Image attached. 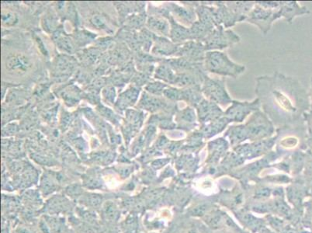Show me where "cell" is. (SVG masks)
<instances>
[{
  "instance_id": "29",
  "label": "cell",
  "mask_w": 312,
  "mask_h": 233,
  "mask_svg": "<svg viewBox=\"0 0 312 233\" xmlns=\"http://www.w3.org/2000/svg\"><path fill=\"white\" fill-rule=\"evenodd\" d=\"M304 120H305L306 127H307V134L309 136V142L312 145V109L310 108L309 112L304 115Z\"/></svg>"
},
{
  "instance_id": "13",
  "label": "cell",
  "mask_w": 312,
  "mask_h": 233,
  "mask_svg": "<svg viewBox=\"0 0 312 233\" xmlns=\"http://www.w3.org/2000/svg\"><path fill=\"white\" fill-rule=\"evenodd\" d=\"M172 12L177 17L178 21L181 22L184 25L190 27L193 23L196 22V13L195 8L190 6H180L176 4H170Z\"/></svg>"
},
{
  "instance_id": "32",
  "label": "cell",
  "mask_w": 312,
  "mask_h": 233,
  "mask_svg": "<svg viewBox=\"0 0 312 233\" xmlns=\"http://www.w3.org/2000/svg\"><path fill=\"white\" fill-rule=\"evenodd\" d=\"M207 208H208V205L207 204L198 205L191 211V215H193V216H202L207 212Z\"/></svg>"
},
{
  "instance_id": "9",
  "label": "cell",
  "mask_w": 312,
  "mask_h": 233,
  "mask_svg": "<svg viewBox=\"0 0 312 233\" xmlns=\"http://www.w3.org/2000/svg\"><path fill=\"white\" fill-rule=\"evenodd\" d=\"M198 120L201 125L224 116V112L215 103L203 99L196 107Z\"/></svg>"
},
{
  "instance_id": "3",
  "label": "cell",
  "mask_w": 312,
  "mask_h": 233,
  "mask_svg": "<svg viewBox=\"0 0 312 233\" xmlns=\"http://www.w3.org/2000/svg\"><path fill=\"white\" fill-rule=\"evenodd\" d=\"M240 42L239 35L233 31L225 30L223 26L215 27L203 42L207 52L220 51L231 48Z\"/></svg>"
},
{
  "instance_id": "34",
  "label": "cell",
  "mask_w": 312,
  "mask_h": 233,
  "mask_svg": "<svg viewBox=\"0 0 312 233\" xmlns=\"http://www.w3.org/2000/svg\"><path fill=\"white\" fill-rule=\"evenodd\" d=\"M2 22L7 25H12L16 21V16L13 13H2Z\"/></svg>"
},
{
  "instance_id": "20",
  "label": "cell",
  "mask_w": 312,
  "mask_h": 233,
  "mask_svg": "<svg viewBox=\"0 0 312 233\" xmlns=\"http://www.w3.org/2000/svg\"><path fill=\"white\" fill-rule=\"evenodd\" d=\"M225 136H229L233 145L241 143L249 139L248 133L245 124L243 125L231 126L225 133Z\"/></svg>"
},
{
  "instance_id": "25",
  "label": "cell",
  "mask_w": 312,
  "mask_h": 233,
  "mask_svg": "<svg viewBox=\"0 0 312 233\" xmlns=\"http://www.w3.org/2000/svg\"><path fill=\"white\" fill-rule=\"evenodd\" d=\"M175 75L176 73L173 72V70L169 65H163L159 66L156 70L155 77H157L158 79H163L166 83L173 84Z\"/></svg>"
},
{
  "instance_id": "17",
  "label": "cell",
  "mask_w": 312,
  "mask_h": 233,
  "mask_svg": "<svg viewBox=\"0 0 312 233\" xmlns=\"http://www.w3.org/2000/svg\"><path fill=\"white\" fill-rule=\"evenodd\" d=\"M227 6L239 18V22L247 20L255 3L252 2H227Z\"/></svg>"
},
{
  "instance_id": "30",
  "label": "cell",
  "mask_w": 312,
  "mask_h": 233,
  "mask_svg": "<svg viewBox=\"0 0 312 233\" xmlns=\"http://www.w3.org/2000/svg\"><path fill=\"white\" fill-rule=\"evenodd\" d=\"M166 87V85L163 84V83H151V84L148 86V91L154 93V94H158V95H159L161 93H163Z\"/></svg>"
},
{
  "instance_id": "39",
  "label": "cell",
  "mask_w": 312,
  "mask_h": 233,
  "mask_svg": "<svg viewBox=\"0 0 312 233\" xmlns=\"http://www.w3.org/2000/svg\"><path fill=\"white\" fill-rule=\"evenodd\" d=\"M309 96H310L311 108L312 109V76L311 78V93Z\"/></svg>"
},
{
  "instance_id": "15",
  "label": "cell",
  "mask_w": 312,
  "mask_h": 233,
  "mask_svg": "<svg viewBox=\"0 0 312 233\" xmlns=\"http://www.w3.org/2000/svg\"><path fill=\"white\" fill-rule=\"evenodd\" d=\"M229 123L230 122L225 116H221L220 118L216 119L213 121L209 122L207 124L201 125L199 131L202 133L204 138H210L224 131Z\"/></svg>"
},
{
  "instance_id": "16",
  "label": "cell",
  "mask_w": 312,
  "mask_h": 233,
  "mask_svg": "<svg viewBox=\"0 0 312 233\" xmlns=\"http://www.w3.org/2000/svg\"><path fill=\"white\" fill-rule=\"evenodd\" d=\"M214 28L215 27L214 26L209 25L197 20L189 27L191 41L203 42Z\"/></svg>"
},
{
  "instance_id": "1",
  "label": "cell",
  "mask_w": 312,
  "mask_h": 233,
  "mask_svg": "<svg viewBox=\"0 0 312 233\" xmlns=\"http://www.w3.org/2000/svg\"><path fill=\"white\" fill-rule=\"evenodd\" d=\"M261 106L276 124H301L311 108L310 96L297 79L279 73L257 79Z\"/></svg>"
},
{
  "instance_id": "35",
  "label": "cell",
  "mask_w": 312,
  "mask_h": 233,
  "mask_svg": "<svg viewBox=\"0 0 312 233\" xmlns=\"http://www.w3.org/2000/svg\"><path fill=\"white\" fill-rule=\"evenodd\" d=\"M207 224L211 226V228H215L219 226L220 223L221 222V216L219 215H214V216H211L207 219Z\"/></svg>"
},
{
  "instance_id": "11",
  "label": "cell",
  "mask_w": 312,
  "mask_h": 233,
  "mask_svg": "<svg viewBox=\"0 0 312 233\" xmlns=\"http://www.w3.org/2000/svg\"><path fill=\"white\" fill-rule=\"evenodd\" d=\"M203 100L201 86H189L178 90L177 101H185L189 104V107L196 108Z\"/></svg>"
},
{
  "instance_id": "40",
  "label": "cell",
  "mask_w": 312,
  "mask_h": 233,
  "mask_svg": "<svg viewBox=\"0 0 312 233\" xmlns=\"http://www.w3.org/2000/svg\"><path fill=\"white\" fill-rule=\"evenodd\" d=\"M188 233H197V232H196V229L192 228L188 231Z\"/></svg>"
},
{
  "instance_id": "23",
  "label": "cell",
  "mask_w": 312,
  "mask_h": 233,
  "mask_svg": "<svg viewBox=\"0 0 312 233\" xmlns=\"http://www.w3.org/2000/svg\"><path fill=\"white\" fill-rule=\"evenodd\" d=\"M102 214L107 220L111 221V222L118 220L120 216V212L118 207L115 203L111 202V201H108L104 205L102 208Z\"/></svg>"
},
{
  "instance_id": "10",
  "label": "cell",
  "mask_w": 312,
  "mask_h": 233,
  "mask_svg": "<svg viewBox=\"0 0 312 233\" xmlns=\"http://www.w3.org/2000/svg\"><path fill=\"white\" fill-rule=\"evenodd\" d=\"M279 13H280V17H284L288 23H291L296 16L309 14L310 13V11L306 6H302L295 1H291V2H280Z\"/></svg>"
},
{
  "instance_id": "24",
  "label": "cell",
  "mask_w": 312,
  "mask_h": 233,
  "mask_svg": "<svg viewBox=\"0 0 312 233\" xmlns=\"http://www.w3.org/2000/svg\"><path fill=\"white\" fill-rule=\"evenodd\" d=\"M141 104H143V108H146L147 110L155 112L160 108H163L166 106V104L164 101L156 97H148L145 95L143 97Z\"/></svg>"
},
{
  "instance_id": "18",
  "label": "cell",
  "mask_w": 312,
  "mask_h": 233,
  "mask_svg": "<svg viewBox=\"0 0 312 233\" xmlns=\"http://www.w3.org/2000/svg\"><path fill=\"white\" fill-rule=\"evenodd\" d=\"M181 45L173 43L166 38H157V43L154 48L153 52L155 54L160 56H177Z\"/></svg>"
},
{
  "instance_id": "2",
  "label": "cell",
  "mask_w": 312,
  "mask_h": 233,
  "mask_svg": "<svg viewBox=\"0 0 312 233\" xmlns=\"http://www.w3.org/2000/svg\"><path fill=\"white\" fill-rule=\"evenodd\" d=\"M203 66L206 72L217 74L222 76L236 78L246 70L244 65L232 61L225 52L211 51L206 52Z\"/></svg>"
},
{
  "instance_id": "28",
  "label": "cell",
  "mask_w": 312,
  "mask_h": 233,
  "mask_svg": "<svg viewBox=\"0 0 312 233\" xmlns=\"http://www.w3.org/2000/svg\"><path fill=\"white\" fill-rule=\"evenodd\" d=\"M66 194L68 197L74 199H79L83 194L82 188L78 185H71L67 187L65 190Z\"/></svg>"
},
{
  "instance_id": "19",
  "label": "cell",
  "mask_w": 312,
  "mask_h": 233,
  "mask_svg": "<svg viewBox=\"0 0 312 233\" xmlns=\"http://www.w3.org/2000/svg\"><path fill=\"white\" fill-rule=\"evenodd\" d=\"M31 61L25 56L15 55L6 60V68L16 72H25L31 68Z\"/></svg>"
},
{
  "instance_id": "5",
  "label": "cell",
  "mask_w": 312,
  "mask_h": 233,
  "mask_svg": "<svg viewBox=\"0 0 312 233\" xmlns=\"http://www.w3.org/2000/svg\"><path fill=\"white\" fill-rule=\"evenodd\" d=\"M201 91L208 101L216 104L226 106L232 103V100L227 91L225 79L224 78H210L206 75L201 86Z\"/></svg>"
},
{
  "instance_id": "26",
  "label": "cell",
  "mask_w": 312,
  "mask_h": 233,
  "mask_svg": "<svg viewBox=\"0 0 312 233\" xmlns=\"http://www.w3.org/2000/svg\"><path fill=\"white\" fill-rule=\"evenodd\" d=\"M80 201L88 208H100L103 203V197L99 194H86L80 197Z\"/></svg>"
},
{
  "instance_id": "7",
  "label": "cell",
  "mask_w": 312,
  "mask_h": 233,
  "mask_svg": "<svg viewBox=\"0 0 312 233\" xmlns=\"http://www.w3.org/2000/svg\"><path fill=\"white\" fill-rule=\"evenodd\" d=\"M261 103L259 98L252 102H240L232 101V105L224 112V116L229 122L241 123L250 114L260 111Z\"/></svg>"
},
{
  "instance_id": "12",
  "label": "cell",
  "mask_w": 312,
  "mask_h": 233,
  "mask_svg": "<svg viewBox=\"0 0 312 233\" xmlns=\"http://www.w3.org/2000/svg\"><path fill=\"white\" fill-rule=\"evenodd\" d=\"M169 20L170 23V36L173 43L181 45L185 43V42L191 41L189 28H187L179 23L173 16H170Z\"/></svg>"
},
{
  "instance_id": "8",
  "label": "cell",
  "mask_w": 312,
  "mask_h": 233,
  "mask_svg": "<svg viewBox=\"0 0 312 233\" xmlns=\"http://www.w3.org/2000/svg\"><path fill=\"white\" fill-rule=\"evenodd\" d=\"M205 48L203 42L188 41L181 45L177 56L184 58L192 62L203 63L205 59Z\"/></svg>"
},
{
  "instance_id": "31",
  "label": "cell",
  "mask_w": 312,
  "mask_h": 233,
  "mask_svg": "<svg viewBox=\"0 0 312 233\" xmlns=\"http://www.w3.org/2000/svg\"><path fill=\"white\" fill-rule=\"evenodd\" d=\"M275 208H276V209L279 211L280 213L286 215V216H288V215H291V210H290L288 206L286 205L285 203L283 202V201H276V202H275Z\"/></svg>"
},
{
  "instance_id": "27",
  "label": "cell",
  "mask_w": 312,
  "mask_h": 233,
  "mask_svg": "<svg viewBox=\"0 0 312 233\" xmlns=\"http://www.w3.org/2000/svg\"><path fill=\"white\" fill-rule=\"evenodd\" d=\"M46 223L55 233H62L64 231V223L62 219L55 217H46Z\"/></svg>"
},
{
  "instance_id": "22",
  "label": "cell",
  "mask_w": 312,
  "mask_h": 233,
  "mask_svg": "<svg viewBox=\"0 0 312 233\" xmlns=\"http://www.w3.org/2000/svg\"><path fill=\"white\" fill-rule=\"evenodd\" d=\"M148 27L155 32L159 33L165 36H170V23L165 19L154 16L148 20Z\"/></svg>"
},
{
  "instance_id": "6",
  "label": "cell",
  "mask_w": 312,
  "mask_h": 233,
  "mask_svg": "<svg viewBox=\"0 0 312 233\" xmlns=\"http://www.w3.org/2000/svg\"><path fill=\"white\" fill-rule=\"evenodd\" d=\"M279 9H265L255 3L253 9H251L246 20L249 23L255 24L260 29L264 34H266L270 30L273 22L280 18Z\"/></svg>"
},
{
  "instance_id": "33",
  "label": "cell",
  "mask_w": 312,
  "mask_h": 233,
  "mask_svg": "<svg viewBox=\"0 0 312 233\" xmlns=\"http://www.w3.org/2000/svg\"><path fill=\"white\" fill-rule=\"evenodd\" d=\"M244 222L250 227H256L259 226V221L251 215H246L244 216Z\"/></svg>"
},
{
  "instance_id": "21",
  "label": "cell",
  "mask_w": 312,
  "mask_h": 233,
  "mask_svg": "<svg viewBox=\"0 0 312 233\" xmlns=\"http://www.w3.org/2000/svg\"><path fill=\"white\" fill-rule=\"evenodd\" d=\"M71 208L70 202L65 197H62L61 195H57L51 199V202H49L48 209L52 214H59L61 212H66Z\"/></svg>"
},
{
  "instance_id": "37",
  "label": "cell",
  "mask_w": 312,
  "mask_h": 233,
  "mask_svg": "<svg viewBox=\"0 0 312 233\" xmlns=\"http://www.w3.org/2000/svg\"><path fill=\"white\" fill-rule=\"evenodd\" d=\"M60 42H59V46L61 49H64V50L68 51V52H71V50H72V45H71V42H70L69 40L67 39V38H62V39L59 40Z\"/></svg>"
},
{
  "instance_id": "14",
  "label": "cell",
  "mask_w": 312,
  "mask_h": 233,
  "mask_svg": "<svg viewBox=\"0 0 312 233\" xmlns=\"http://www.w3.org/2000/svg\"><path fill=\"white\" fill-rule=\"evenodd\" d=\"M196 116L194 108L189 106L186 108L177 115L179 127L188 131L194 129L196 126Z\"/></svg>"
},
{
  "instance_id": "4",
  "label": "cell",
  "mask_w": 312,
  "mask_h": 233,
  "mask_svg": "<svg viewBox=\"0 0 312 233\" xmlns=\"http://www.w3.org/2000/svg\"><path fill=\"white\" fill-rule=\"evenodd\" d=\"M245 126L249 139L251 141H261L262 138L271 136L274 133L273 123L269 120L267 115L260 111L254 112Z\"/></svg>"
},
{
  "instance_id": "38",
  "label": "cell",
  "mask_w": 312,
  "mask_h": 233,
  "mask_svg": "<svg viewBox=\"0 0 312 233\" xmlns=\"http://www.w3.org/2000/svg\"><path fill=\"white\" fill-rule=\"evenodd\" d=\"M271 194V190L269 188L259 189L255 192V196L256 198H265L269 197Z\"/></svg>"
},
{
  "instance_id": "36",
  "label": "cell",
  "mask_w": 312,
  "mask_h": 233,
  "mask_svg": "<svg viewBox=\"0 0 312 233\" xmlns=\"http://www.w3.org/2000/svg\"><path fill=\"white\" fill-rule=\"evenodd\" d=\"M91 21L97 27H104L105 26V19L101 15H96V16H93Z\"/></svg>"
}]
</instances>
